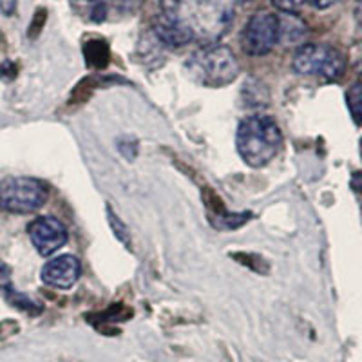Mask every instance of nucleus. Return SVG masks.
Listing matches in <instances>:
<instances>
[{
  "mask_svg": "<svg viewBox=\"0 0 362 362\" xmlns=\"http://www.w3.org/2000/svg\"><path fill=\"white\" fill-rule=\"evenodd\" d=\"M0 9L4 15H11L15 11V0H0Z\"/></svg>",
  "mask_w": 362,
  "mask_h": 362,
  "instance_id": "f3484780",
  "label": "nucleus"
},
{
  "mask_svg": "<svg viewBox=\"0 0 362 362\" xmlns=\"http://www.w3.org/2000/svg\"><path fill=\"white\" fill-rule=\"evenodd\" d=\"M190 76L209 87H223L234 82L239 64L234 51L226 45H209L192 54L187 62Z\"/></svg>",
  "mask_w": 362,
  "mask_h": 362,
  "instance_id": "f03ea898",
  "label": "nucleus"
},
{
  "mask_svg": "<svg viewBox=\"0 0 362 362\" xmlns=\"http://www.w3.org/2000/svg\"><path fill=\"white\" fill-rule=\"evenodd\" d=\"M107 219H109V226H111L112 234L122 241L127 248H131V232L125 226V223H122V219L112 212L111 209H107Z\"/></svg>",
  "mask_w": 362,
  "mask_h": 362,
  "instance_id": "f8f14e48",
  "label": "nucleus"
},
{
  "mask_svg": "<svg viewBox=\"0 0 362 362\" xmlns=\"http://www.w3.org/2000/svg\"><path fill=\"white\" fill-rule=\"evenodd\" d=\"M355 21H357L358 28L362 29V0H355Z\"/></svg>",
  "mask_w": 362,
  "mask_h": 362,
  "instance_id": "a211bd4d",
  "label": "nucleus"
},
{
  "mask_svg": "<svg viewBox=\"0 0 362 362\" xmlns=\"http://www.w3.org/2000/svg\"><path fill=\"white\" fill-rule=\"evenodd\" d=\"M80 274H82V264H80L78 257L64 254L47 261L42 268L40 276L47 286H53L58 290H69L80 279Z\"/></svg>",
  "mask_w": 362,
  "mask_h": 362,
  "instance_id": "0eeeda50",
  "label": "nucleus"
},
{
  "mask_svg": "<svg viewBox=\"0 0 362 362\" xmlns=\"http://www.w3.org/2000/svg\"><path fill=\"white\" fill-rule=\"evenodd\" d=\"M9 300H11L13 305L18 306V308H22V310L35 308V303H33V300H29L28 297L22 296V293H15V292H11V296H9Z\"/></svg>",
  "mask_w": 362,
  "mask_h": 362,
  "instance_id": "4468645a",
  "label": "nucleus"
},
{
  "mask_svg": "<svg viewBox=\"0 0 362 362\" xmlns=\"http://www.w3.org/2000/svg\"><path fill=\"white\" fill-rule=\"evenodd\" d=\"M279 21V42L284 45L299 44L308 35V25L296 13H283Z\"/></svg>",
  "mask_w": 362,
  "mask_h": 362,
  "instance_id": "1a4fd4ad",
  "label": "nucleus"
},
{
  "mask_svg": "<svg viewBox=\"0 0 362 362\" xmlns=\"http://www.w3.org/2000/svg\"><path fill=\"white\" fill-rule=\"evenodd\" d=\"M279 44V21L270 11L252 15L241 33V45L250 57H264Z\"/></svg>",
  "mask_w": 362,
  "mask_h": 362,
  "instance_id": "39448f33",
  "label": "nucleus"
},
{
  "mask_svg": "<svg viewBox=\"0 0 362 362\" xmlns=\"http://www.w3.org/2000/svg\"><path fill=\"white\" fill-rule=\"evenodd\" d=\"M346 105H348L351 118L357 124H362V82L354 83L348 89V93H346Z\"/></svg>",
  "mask_w": 362,
  "mask_h": 362,
  "instance_id": "9b49d317",
  "label": "nucleus"
},
{
  "mask_svg": "<svg viewBox=\"0 0 362 362\" xmlns=\"http://www.w3.org/2000/svg\"><path fill=\"white\" fill-rule=\"evenodd\" d=\"M308 2L317 9H328V8H332V6L339 4L341 0H308Z\"/></svg>",
  "mask_w": 362,
  "mask_h": 362,
  "instance_id": "dca6fc26",
  "label": "nucleus"
},
{
  "mask_svg": "<svg viewBox=\"0 0 362 362\" xmlns=\"http://www.w3.org/2000/svg\"><path fill=\"white\" fill-rule=\"evenodd\" d=\"M154 35L161 44L169 45V47H183L196 38L192 29L185 22H181L176 17H170L167 13H161L160 17L154 21Z\"/></svg>",
  "mask_w": 362,
  "mask_h": 362,
  "instance_id": "6e6552de",
  "label": "nucleus"
},
{
  "mask_svg": "<svg viewBox=\"0 0 362 362\" xmlns=\"http://www.w3.org/2000/svg\"><path fill=\"white\" fill-rule=\"evenodd\" d=\"M292 67L303 76L337 80L344 73L346 60L339 49L326 44H305L296 51Z\"/></svg>",
  "mask_w": 362,
  "mask_h": 362,
  "instance_id": "20e7f679",
  "label": "nucleus"
},
{
  "mask_svg": "<svg viewBox=\"0 0 362 362\" xmlns=\"http://www.w3.org/2000/svg\"><path fill=\"white\" fill-rule=\"evenodd\" d=\"M306 0H272L274 8L279 9L281 13H297L303 6H305Z\"/></svg>",
  "mask_w": 362,
  "mask_h": 362,
  "instance_id": "ddd939ff",
  "label": "nucleus"
},
{
  "mask_svg": "<svg viewBox=\"0 0 362 362\" xmlns=\"http://www.w3.org/2000/svg\"><path fill=\"white\" fill-rule=\"evenodd\" d=\"M239 156L254 169H261L279 154L283 134L270 116L254 115L241 119L235 136Z\"/></svg>",
  "mask_w": 362,
  "mask_h": 362,
  "instance_id": "f257e3e1",
  "label": "nucleus"
},
{
  "mask_svg": "<svg viewBox=\"0 0 362 362\" xmlns=\"http://www.w3.org/2000/svg\"><path fill=\"white\" fill-rule=\"evenodd\" d=\"M83 53H86L87 62L93 67H103L109 62V49L107 44L102 40H90L87 42L86 47H83Z\"/></svg>",
  "mask_w": 362,
  "mask_h": 362,
  "instance_id": "9d476101",
  "label": "nucleus"
},
{
  "mask_svg": "<svg viewBox=\"0 0 362 362\" xmlns=\"http://www.w3.org/2000/svg\"><path fill=\"white\" fill-rule=\"evenodd\" d=\"M9 283H11V268L0 261V288H9Z\"/></svg>",
  "mask_w": 362,
  "mask_h": 362,
  "instance_id": "2eb2a0df",
  "label": "nucleus"
},
{
  "mask_svg": "<svg viewBox=\"0 0 362 362\" xmlns=\"http://www.w3.org/2000/svg\"><path fill=\"white\" fill-rule=\"evenodd\" d=\"M241 2H250V0H241Z\"/></svg>",
  "mask_w": 362,
  "mask_h": 362,
  "instance_id": "aec40b11",
  "label": "nucleus"
},
{
  "mask_svg": "<svg viewBox=\"0 0 362 362\" xmlns=\"http://www.w3.org/2000/svg\"><path fill=\"white\" fill-rule=\"evenodd\" d=\"M28 234L33 247L44 257L53 255L54 252L60 250L67 243V238H69L64 223L58 221L57 218H51V216H42V218L29 223Z\"/></svg>",
  "mask_w": 362,
  "mask_h": 362,
  "instance_id": "423d86ee",
  "label": "nucleus"
},
{
  "mask_svg": "<svg viewBox=\"0 0 362 362\" xmlns=\"http://www.w3.org/2000/svg\"><path fill=\"white\" fill-rule=\"evenodd\" d=\"M49 190L37 177L15 176L0 181V210L13 214H29L42 209Z\"/></svg>",
  "mask_w": 362,
  "mask_h": 362,
  "instance_id": "7ed1b4c3",
  "label": "nucleus"
},
{
  "mask_svg": "<svg viewBox=\"0 0 362 362\" xmlns=\"http://www.w3.org/2000/svg\"><path fill=\"white\" fill-rule=\"evenodd\" d=\"M351 187H354L357 192H362V173L354 174V180H351Z\"/></svg>",
  "mask_w": 362,
  "mask_h": 362,
  "instance_id": "6ab92c4d",
  "label": "nucleus"
}]
</instances>
